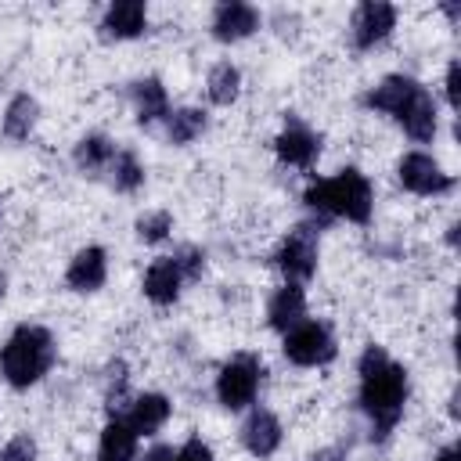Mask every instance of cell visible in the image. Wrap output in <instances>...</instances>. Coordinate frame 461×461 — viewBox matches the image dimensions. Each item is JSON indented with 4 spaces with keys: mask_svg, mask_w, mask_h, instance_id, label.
Here are the masks:
<instances>
[{
    "mask_svg": "<svg viewBox=\"0 0 461 461\" xmlns=\"http://www.w3.org/2000/svg\"><path fill=\"white\" fill-rule=\"evenodd\" d=\"M357 367H360V407L371 418V439H385L403 414L407 371L403 364L389 360L382 346H367Z\"/></svg>",
    "mask_w": 461,
    "mask_h": 461,
    "instance_id": "cell-1",
    "label": "cell"
},
{
    "mask_svg": "<svg viewBox=\"0 0 461 461\" xmlns=\"http://www.w3.org/2000/svg\"><path fill=\"white\" fill-rule=\"evenodd\" d=\"M303 202L324 216H342L353 223H367L371 220V180L360 169H339L335 176L313 180L303 194Z\"/></svg>",
    "mask_w": 461,
    "mask_h": 461,
    "instance_id": "cell-2",
    "label": "cell"
},
{
    "mask_svg": "<svg viewBox=\"0 0 461 461\" xmlns=\"http://www.w3.org/2000/svg\"><path fill=\"white\" fill-rule=\"evenodd\" d=\"M54 364V339L40 324H18L0 349V371L14 389L36 385Z\"/></svg>",
    "mask_w": 461,
    "mask_h": 461,
    "instance_id": "cell-3",
    "label": "cell"
},
{
    "mask_svg": "<svg viewBox=\"0 0 461 461\" xmlns=\"http://www.w3.org/2000/svg\"><path fill=\"white\" fill-rule=\"evenodd\" d=\"M281 349H285V357H288L292 364H299V367L328 364V360L339 353L331 328L321 324V321H303V324H295L292 331H285V346H281Z\"/></svg>",
    "mask_w": 461,
    "mask_h": 461,
    "instance_id": "cell-4",
    "label": "cell"
},
{
    "mask_svg": "<svg viewBox=\"0 0 461 461\" xmlns=\"http://www.w3.org/2000/svg\"><path fill=\"white\" fill-rule=\"evenodd\" d=\"M256 389H259V360L252 353H241L230 364H223V371L216 378V396L227 411L249 407L256 400Z\"/></svg>",
    "mask_w": 461,
    "mask_h": 461,
    "instance_id": "cell-5",
    "label": "cell"
},
{
    "mask_svg": "<svg viewBox=\"0 0 461 461\" xmlns=\"http://www.w3.org/2000/svg\"><path fill=\"white\" fill-rule=\"evenodd\" d=\"M274 263H277V270L285 274L288 285L310 281L313 270H317V234H313V227H295V230H288V238L281 241Z\"/></svg>",
    "mask_w": 461,
    "mask_h": 461,
    "instance_id": "cell-6",
    "label": "cell"
},
{
    "mask_svg": "<svg viewBox=\"0 0 461 461\" xmlns=\"http://www.w3.org/2000/svg\"><path fill=\"white\" fill-rule=\"evenodd\" d=\"M400 184L414 194H447L454 187V176L439 169V162L425 151H411L400 158Z\"/></svg>",
    "mask_w": 461,
    "mask_h": 461,
    "instance_id": "cell-7",
    "label": "cell"
},
{
    "mask_svg": "<svg viewBox=\"0 0 461 461\" xmlns=\"http://www.w3.org/2000/svg\"><path fill=\"white\" fill-rule=\"evenodd\" d=\"M396 25V7L385 4V0H364L357 11H353V43L360 50H371L375 43H382Z\"/></svg>",
    "mask_w": 461,
    "mask_h": 461,
    "instance_id": "cell-8",
    "label": "cell"
},
{
    "mask_svg": "<svg viewBox=\"0 0 461 461\" xmlns=\"http://www.w3.org/2000/svg\"><path fill=\"white\" fill-rule=\"evenodd\" d=\"M274 151H277V158H281L285 166L306 169V166H313V158L321 155V140H317V133H313L310 126H303L299 119H288L285 130L274 137Z\"/></svg>",
    "mask_w": 461,
    "mask_h": 461,
    "instance_id": "cell-9",
    "label": "cell"
},
{
    "mask_svg": "<svg viewBox=\"0 0 461 461\" xmlns=\"http://www.w3.org/2000/svg\"><path fill=\"white\" fill-rule=\"evenodd\" d=\"M259 29V11L252 4H241V0H227L216 7L212 14V36L220 43H238L245 36H252Z\"/></svg>",
    "mask_w": 461,
    "mask_h": 461,
    "instance_id": "cell-10",
    "label": "cell"
},
{
    "mask_svg": "<svg viewBox=\"0 0 461 461\" xmlns=\"http://www.w3.org/2000/svg\"><path fill=\"white\" fill-rule=\"evenodd\" d=\"M396 122L411 140H432L436 137V101L432 94L418 83V90L407 97V104L396 112Z\"/></svg>",
    "mask_w": 461,
    "mask_h": 461,
    "instance_id": "cell-11",
    "label": "cell"
},
{
    "mask_svg": "<svg viewBox=\"0 0 461 461\" xmlns=\"http://www.w3.org/2000/svg\"><path fill=\"white\" fill-rule=\"evenodd\" d=\"M108 277V256L101 245H86L72 256L68 270H65V281L72 292H97Z\"/></svg>",
    "mask_w": 461,
    "mask_h": 461,
    "instance_id": "cell-12",
    "label": "cell"
},
{
    "mask_svg": "<svg viewBox=\"0 0 461 461\" xmlns=\"http://www.w3.org/2000/svg\"><path fill=\"white\" fill-rule=\"evenodd\" d=\"M241 443H245L249 454L270 457V454L281 447V421H277L270 411L256 407V411L245 418V425H241Z\"/></svg>",
    "mask_w": 461,
    "mask_h": 461,
    "instance_id": "cell-13",
    "label": "cell"
},
{
    "mask_svg": "<svg viewBox=\"0 0 461 461\" xmlns=\"http://www.w3.org/2000/svg\"><path fill=\"white\" fill-rule=\"evenodd\" d=\"M180 281H184V274H180L176 259H173V256H158V259L148 267V274H144V295H148L155 306H169V303L180 295Z\"/></svg>",
    "mask_w": 461,
    "mask_h": 461,
    "instance_id": "cell-14",
    "label": "cell"
},
{
    "mask_svg": "<svg viewBox=\"0 0 461 461\" xmlns=\"http://www.w3.org/2000/svg\"><path fill=\"white\" fill-rule=\"evenodd\" d=\"M267 317H270V328L281 331V335L292 331L295 324H303V317H306V295H303V288L299 285L277 288L270 295V303H267Z\"/></svg>",
    "mask_w": 461,
    "mask_h": 461,
    "instance_id": "cell-15",
    "label": "cell"
},
{
    "mask_svg": "<svg viewBox=\"0 0 461 461\" xmlns=\"http://www.w3.org/2000/svg\"><path fill=\"white\" fill-rule=\"evenodd\" d=\"M144 25H148V11H144L140 0H119V4H112L108 14H104V22H101V29H104L108 40H133V36L144 32Z\"/></svg>",
    "mask_w": 461,
    "mask_h": 461,
    "instance_id": "cell-16",
    "label": "cell"
},
{
    "mask_svg": "<svg viewBox=\"0 0 461 461\" xmlns=\"http://www.w3.org/2000/svg\"><path fill=\"white\" fill-rule=\"evenodd\" d=\"M166 418H169V400H166L162 393H144V396H137V400L130 403V411H126V425H130L137 436L158 432V429L166 425Z\"/></svg>",
    "mask_w": 461,
    "mask_h": 461,
    "instance_id": "cell-17",
    "label": "cell"
},
{
    "mask_svg": "<svg viewBox=\"0 0 461 461\" xmlns=\"http://www.w3.org/2000/svg\"><path fill=\"white\" fill-rule=\"evenodd\" d=\"M130 97H133V104H137V122L140 126H151L155 119H162V115H169V101H166V86L155 79V76H148V79H140V83H133V90H130Z\"/></svg>",
    "mask_w": 461,
    "mask_h": 461,
    "instance_id": "cell-18",
    "label": "cell"
},
{
    "mask_svg": "<svg viewBox=\"0 0 461 461\" xmlns=\"http://www.w3.org/2000/svg\"><path fill=\"white\" fill-rule=\"evenodd\" d=\"M418 90V79H411V76H385L364 101L371 104V108H378V112H389L393 119H396V112L407 104V97Z\"/></svg>",
    "mask_w": 461,
    "mask_h": 461,
    "instance_id": "cell-19",
    "label": "cell"
},
{
    "mask_svg": "<svg viewBox=\"0 0 461 461\" xmlns=\"http://www.w3.org/2000/svg\"><path fill=\"white\" fill-rule=\"evenodd\" d=\"M137 454V432L126 421H108L101 432V447H97V461H133Z\"/></svg>",
    "mask_w": 461,
    "mask_h": 461,
    "instance_id": "cell-20",
    "label": "cell"
},
{
    "mask_svg": "<svg viewBox=\"0 0 461 461\" xmlns=\"http://www.w3.org/2000/svg\"><path fill=\"white\" fill-rule=\"evenodd\" d=\"M36 115H40V104L29 94H18L4 112V133L14 137V140H25L36 126Z\"/></svg>",
    "mask_w": 461,
    "mask_h": 461,
    "instance_id": "cell-21",
    "label": "cell"
},
{
    "mask_svg": "<svg viewBox=\"0 0 461 461\" xmlns=\"http://www.w3.org/2000/svg\"><path fill=\"white\" fill-rule=\"evenodd\" d=\"M115 158V144L104 137V133H86L79 144H76V166L83 173H94V169H104L112 166Z\"/></svg>",
    "mask_w": 461,
    "mask_h": 461,
    "instance_id": "cell-22",
    "label": "cell"
},
{
    "mask_svg": "<svg viewBox=\"0 0 461 461\" xmlns=\"http://www.w3.org/2000/svg\"><path fill=\"white\" fill-rule=\"evenodd\" d=\"M205 130V112L202 108H180L166 115V137L169 144H191Z\"/></svg>",
    "mask_w": 461,
    "mask_h": 461,
    "instance_id": "cell-23",
    "label": "cell"
},
{
    "mask_svg": "<svg viewBox=\"0 0 461 461\" xmlns=\"http://www.w3.org/2000/svg\"><path fill=\"white\" fill-rule=\"evenodd\" d=\"M238 86H241V72L230 61H220L209 68V101L212 104H230L238 97Z\"/></svg>",
    "mask_w": 461,
    "mask_h": 461,
    "instance_id": "cell-24",
    "label": "cell"
},
{
    "mask_svg": "<svg viewBox=\"0 0 461 461\" xmlns=\"http://www.w3.org/2000/svg\"><path fill=\"white\" fill-rule=\"evenodd\" d=\"M112 184H115V191H122V194H130V191H137V187L144 184V169H140V162H137L133 151H119V155L112 158Z\"/></svg>",
    "mask_w": 461,
    "mask_h": 461,
    "instance_id": "cell-25",
    "label": "cell"
},
{
    "mask_svg": "<svg viewBox=\"0 0 461 461\" xmlns=\"http://www.w3.org/2000/svg\"><path fill=\"white\" fill-rule=\"evenodd\" d=\"M173 230V216L166 212V209H155V212H144L140 220H137V238L140 241H148V245H155V241H162L166 234Z\"/></svg>",
    "mask_w": 461,
    "mask_h": 461,
    "instance_id": "cell-26",
    "label": "cell"
},
{
    "mask_svg": "<svg viewBox=\"0 0 461 461\" xmlns=\"http://www.w3.org/2000/svg\"><path fill=\"white\" fill-rule=\"evenodd\" d=\"M0 461H36V443H32V436H14V439L0 450Z\"/></svg>",
    "mask_w": 461,
    "mask_h": 461,
    "instance_id": "cell-27",
    "label": "cell"
},
{
    "mask_svg": "<svg viewBox=\"0 0 461 461\" xmlns=\"http://www.w3.org/2000/svg\"><path fill=\"white\" fill-rule=\"evenodd\" d=\"M176 267H180V274H184V281H194L198 274H202V252L194 249V245H184L176 256Z\"/></svg>",
    "mask_w": 461,
    "mask_h": 461,
    "instance_id": "cell-28",
    "label": "cell"
},
{
    "mask_svg": "<svg viewBox=\"0 0 461 461\" xmlns=\"http://www.w3.org/2000/svg\"><path fill=\"white\" fill-rule=\"evenodd\" d=\"M176 461H212V450H209V443H202V439H187V443L176 450Z\"/></svg>",
    "mask_w": 461,
    "mask_h": 461,
    "instance_id": "cell-29",
    "label": "cell"
},
{
    "mask_svg": "<svg viewBox=\"0 0 461 461\" xmlns=\"http://www.w3.org/2000/svg\"><path fill=\"white\" fill-rule=\"evenodd\" d=\"M457 76H461V61H450L447 65V101L457 108Z\"/></svg>",
    "mask_w": 461,
    "mask_h": 461,
    "instance_id": "cell-30",
    "label": "cell"
},
{
    "mask_svg": "<svg viewBox=\"0 0 461 461\" xmlns=\"http://www.w3.org/2000/svg\"><path fill=\"white\" fill-rule=\"evenodd\" d=\"M144 461H176V454H173V447H151L144 454Z\"/></svg>",
    "mask_w": 461,
    "mask_h": 461,
    "instance_id": "cell-31",
    "label": "cell"
},
{
    "mask_svg": "<svg viewBox=\"0 0 461 461\" xmlns=\"http://www.w3.org/2000/svg\"><path fill=\"white\" fill-rule=\"evenodd\" d=\"M313 461H346V457H342L339 450H321V454H317Z\"/></svg>",
    "mask_w": 461,
    "mask_h": 461,
    "instance_id": "cell-32",
    "label": "cell"
},
{
    "mask_svg": "<svg viewBox=\"0 0 461 461\" xmlns=\"http://www.w3.org/2000/svg\"><path fill=\"white\" fill-rule=\"evenodd\" d=\"M436 461H457V447H443Z\"/></svg>",
    "mask_w": 461,
    "mask_h": 461,
    "instance_id": "cell-33",
    "label": "cell"
},
{
    "mask_svg": "<svg viewBox=\"0 0 461 461\" xmlns=\"http://www.w3.org/2000/svg\"><path fill=\"white\" fill-rule=\"evenodd\" d=\"M4 292H7V277L0 274V299H4Z\"/></svg>",
    "mask_w": 461,
    "mask_h": 461,
    "instance_id": "cell-34",
    "label": "cell"
}]
</instances>
